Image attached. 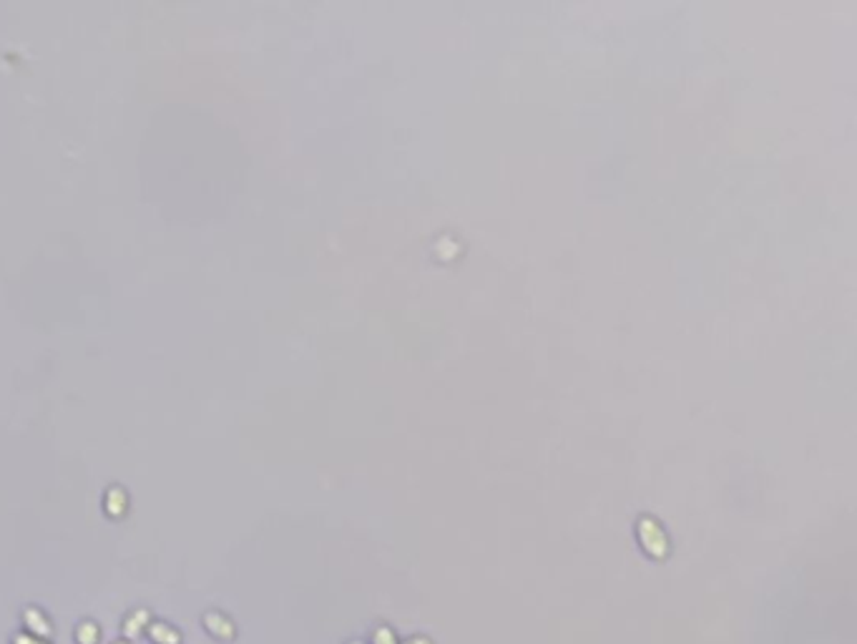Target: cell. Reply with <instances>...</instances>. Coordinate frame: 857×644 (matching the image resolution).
<instances>
[{
    "label": "cell",
    "instance_id": "1",
    "mask_svg": "<svg viewBox=\"0 0 857 644\" xmlns=\"http://www.w3.org/2000/svg\"><path fill=\"white\" fill-rule=\"evenodd\" d=\"M636 534H639V541H642V548L646 551L651 559H664L669 554V539H666L664 529H661L653 518L649 516H642L639 518V524H636Z\"/></svg>",
    "mask_w": 857,
    "mask_h": 644
},
{
    "label": "cell",
    "instance_id": "2",
    "mask_svg": "<svg viewBox=\"0 0 857 644\" xmlns=\"http://www.w3.org/2000/svg\"><path fill=\"white\" fill-rule=\"evenodd\" d=\"M204 629L214 639H219V642H232L234 634H237V632H234L232 622H229L224 615H219V612H209V615H204Z\"/></svg>",
    "mask_w": 857,
    "mask_h": 644
},
{
    "label": "cell",
    "instance_id": "3",
    "mask_svg": "<svg viewBox=\"0 0 857 644\" xmlns=\"http://www.w3.org/2000/svg\"><path fill=\"white\" fill-rule=\"evenodd\" d=\"M23 622H25V626L30 629V634H36V637H46V639L51 637V624H48V619H46V617H43L36 607L25 609Z\"/></svg>",
    "mask_w": 857,
    "mask_h": 644
},
{
    "label": "cell",
    "instance_id": "4",
    "mask_svg": "<svg viewBox=\"0 0 857 644\" xmlns=\"http://www.w3.org/2000/svg\"><path fill=\"white\" fill-rule=\"evenodd\" d=\"M149 637L154 644H181V634L176 629H171L164 622H154L149 624Z\"/></svg>",
    "mask_w": 857,
    "mask_h": 644
},
{
    "label": "cell",
    "instance_id": "5",
    "mask_svg": "<svg viewBox=\"0 0 857 644\" xmlns=\"http://www.w3.org/2000/svg\"><path fill=\"white\" fill-rule=\"evenodd\" d=\"M144 622H149V612H146V609L131 612V615L126 617V622H124V634H126V637H138L146 626Z\"/></svg>",
    "mask_w": 857,
    "mask_h": 644
},
{
    "label": "cell",
    "instance_id": "6",
    "mask_svg": "<svg viewBox=\"0 0 857 644\" xmlns=\"http://www.w3.org/2000/svg\"><path fill=\"white\" fill-rule=\"evenodd\" d=\"M106 511L111 516H121V513L126 511V491H121V488H108L106 494Z\"/></svg>",
    "mask_w": 857,
    "mask_h": 644
},
{
    "label": "cell",
    "instance_id": "7",
    "mask_svg": "<svg viewBox=\"0 0 857 644\" xmlns=\"http://www.w3.org/2000/svg\"><path fill=\"white\" fill-rule=\"evenodd\" d=\"M98 642V626L93 622H84L76 629V644H96Z\"/></svg>",
    "mask_w": 857,
    "mask_h": 644
},
{
    "label": "cell",
    "instance_id": "8",
    "mask_svg": "<svg viewBox=\"0 0 857 644\" xmlns=\"http://www.w3.org/2000/svg\"><path fill=\"white\" fill-rule=\"evenodd\" d=\"M372 644H400V642H397L395 632L387 624H378L372 629Z\"/></svg>",
    "mask_w": 857,
    "mask_h": 644
},
{
    "label": "cell",
    "instance_id": "9",
    "mask_svg": "<svg viewBox=\"0 0 857 644\" xmlns=\"http://www.w3.org/2000/svg\"><path fill=\"white\" fill-rule=\"evenodd\" d=\"M13 644H43V642L41 639L28 637V634H15V637H13Z\"/></svg>",
    "mask_w": 857,
    "mask_h": 644
},
{
    "label": "cell",
    "instance_id": "10",
    "mask_svg": "<svg viewBox=\"0 0 857 644\" xmlns=\"http://www.w3.org/2000/svg\"><path fill=\"white\" fill-rule=\"evenodd\" d=\"M400 644H432V642L427 637H408L405 642H400Z\"/></svg>",
    "mask_w": 857,
    "mask_h": 644
},
{
    "label": "cell",
    "instance_id": "11",
    "mask_svg": "<svg viewBox=\"0 0 857 644\" xmlns=\"http://www.w3.org/2000/svg\"><path fill=\"white\" fill-rule=\"evenodd\" d=\"M350 644H362V642H360V639H354V642H350Z\"/></svg>",
    "mask_w": 857,
    "mask_h": 644
},
{
    "label": "cell",
    "instance_id": "12",
    "mask_svg": "<svg viewBox=\"0 0 857 644\" xmlns=\"http://www.w3.org/2000/svg\"><path fill=\"white\" fill-rule=\"evenodd\" d=\"M116 644H126V642H116Z\"/></svg>",
    "mask_w": 857,
    "mask_h": 644
}]
</instances>
